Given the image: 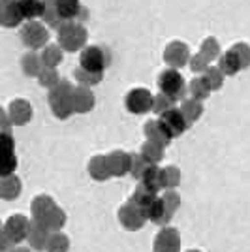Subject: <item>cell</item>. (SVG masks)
Masks as SVG:
<instances>
[{
    "label": "cell",
    "mask_w": 250,
    "mask_h": 252,
    "mask_svg": "<svg viewBox=\"0 0 250 252\" xmlns=\"http://www.w3.org/2000/svg\"><path fill=\"white\" fill-rule=\"evenodd\" d=\"M11 121L8 117V111H4V107H0V132H8L11 134Z\"/></svg>",
    "instance_id": "7dc6e473"
},
{
    "label": "cell",
    "mask_w": 250,
    "mask_h": 252,
    "mask_svg": "<svg viewBox=\"0 0 250 252\" xmlns=\"http://www.w3.org/2000/svg\"><path fill=\"white\" fill-rule=\"evenodd\" d=\"M155 252H181V233L177 228H162L155 237Z\"/></svg>",
    "instance_id": "9c48e42d"
},
{
    "label": "cell",
    "mask_w": 250,
    "mask_h": 252,
    "mask_svg": "<svg viewBox=\"0 0 250 252\" xmlns=\"http://www.w3.org/2000/svg\"><path fill=\"white\" fill-rule=\"evenodd\" d=\"M45 2V6H55L57 4V0H43Z\"/></svg>",
    "instance_id": "681fc988"
},
{
    "label": "cell",
    "mask_w": 250,
    "mask_h": 252,
    "mask_svg": "<svg viewBox=\"0 0 250 252\" xmlns=\"http://www.w3.org/2000/svg\"><path fill=\"white\" fill-rule=\"evenodd\" d=\"M21 68H23V74H25V75H29V77H38V74L43 70L42 57H40L38 53H34V51L23 55Z\"/></svg>",
    "instance_id": "83f0119b"
},
{
    "label": "cell",
    "mask_w": 250,
    "mask_h": 252,
    "mask_svg": "<svg viewBox=\"0 0 250 252\" xmlns=\"http://www.w3.org/2000/svg\"><path fill=\"white\" fill-rule=\"evenodd\" d=\"M188 252H201V251H196V249H194V251H188Z\"/></svg>",
    "instance_id": "f5cc1de1"
},
{
    "label": "cell",
    "mask_w": 250,
    "mask_h": 252,
    "mask_svg": "<svg viewBox=\"0 0 250 252\" xmlns=\"http://www.w3.org/2000/svg\"><path fill=\"white\" fill-rule=\"evenodd\" d=\"M171 107H175V102L166 94H160L155 96V100H153V111L156 113V115H162V113H166L167 109H171Z\"/></svg>",
    "instance_id": "7bdbcfd3"
},
{
    "label": "cell",
    "mask_w": 250,
    "mask_h": 252,
    "mask_svg": "<svg viewBox=\"0 0 250 252\" xmlns=\"http://www.w3.org/2000/svg\"><path fill=\"white\" fill-rule=\"evenodd\" d=\"M164 177V190H175L181 185V169L177 166H166L162 168Z\"/></svg>",
    "instance_id": "d6a6232c"
},
{
    "label": "cell",
    "mask_w": 250,
    "mask_h": 252,
    "mask_svg": "<svg viewBox=\"0 0 250 252\" xmlns=\"http://www.w3.org/2000/svg\"><path fill=\"white\" fill-rule=\"evenodd\" d=\"M141 181V185L149 189L151 192H155L158 194L160 190H164V177H162V169L158 168L156 164H151L147 171L143 173V177L139 179Z\"/></svg>",
    "instance_id": "44dd1931"
},
{
    "label": "cell",
    "mask_w": 250,
    "mask_h": 252,
    "mask_svg": "<svg viewBox=\"0 0 250 252\" xmlns=\"http://www.w3.org/2000/svg\"><path fill=\"white\" fill-rule=\"evenodd\" d=\"M70 251V239L62 231L49 233V239L45 245V252H68Z\"/></svg>",
    "instance_id": "f546056e"
},
{
    "label": "cell",
    "mask_w": 250,
    "mask_h": 252,
    "mask_svg": "<svg viewBox=\"0 0 250 252\" xmlns=\"http://www.w3.org/2000/svg\"><path fill=\"white\" fill-rule=\"evenodd\" d=\"M188 64H190V68H192L194 72H198V74H199V72L203 74V72L209 68V63L203 59V57H201V55H199V53H198V55H194V57H190Z\"/></svg>",
    "instance_id": "f6af8a7d"
},
{
    "label": "cell",
    "mask_w": 250,
    "mask_h": 252,
    "mask_svg": "<svg viewBox=\"0 0 250 252\" xmlns=\"http://www.w3.org/2000/svg\"><path fill=\"white\" fill-rule=\"evenodd\" d=\"M111 63V55L102 45H85L79 57V68L93 74H104V70Z\"/></svg>",
    "instance_id": "3957f363"
},
{
    "label": "cell",
    "mask_w": 250,
    "mask_h": 252,
    "mask_svg": "<svg viewBox=\"0 0 250 252\" xmlns=\"http://www.w3.org/2000/svg\"><path fill=\"white\" fill-rule=\"evenodd\" d=\"M151 164L147 162L145 158L141 157L139 153H134V155H130V175L134 179H141L143 177V173L147 171Z\"/></svg>",
    "instance_id": "74e56055"
},
{
    "label": "cell",
    "mask_w": 250,
    "mask_h": 252,
    "mask_svg": "<svg viewBox=\"0 0 250 252\" xmlns=\"http://www.w3.org/2000/svg\"><path fill=\"white\" fill-rule=\"evenodd\" d=\"M87 43V29L77 21H64L59 27V45L64 51H79Z\"/></svg>",
    "instance_id": "7a4b0ae2"
},
{
    "label": "cell",
    "mask_w": 250,
    "mask_h": 252,
    "mask_svg": "<svg viewBox=\"0 0 250 252\" xmlns=\"http://www.w3.org/2000/svg\"><path fill=\"white\" fill-rule=\"evenodd\" d=\"M73 77H75V81L81 85V87H93V85H98L102 81V77L104 74H93V72H87L83 68H77L75 72H73Z\"/></svg>",
    "instance_id": "8d00e7d4"
},
{
    "label": "cell",
    "mask_w": 250,
    "mask_h": 252,
    "mask_svg": "<svg viewBox=\"0 0 250 252\" xmlns=\"http://www.w3.org/2000/svg\"><path fill=\"white\" fill-rule=\"evenodd\" d=\"M55 8H57V13L61 15L62 21H77L85 13L81 0H57Z\"/></svg>",
    "instance_id": "9a60e30c"
},
{
    "label": "cell",
    "mask_w": 250,
    "mask_h": 252,
    "mask_svg": "<svg viewBox=\"0 0 250 252\" xmlns=\"http://www.w3.org/2000/svg\"><path fill=\"white\" fill-rule=\"evenodd\" d=\"M17 245L11 241L10 235L4 231V228H2V231H0V252H11L13 249H15Z\"/></svg>",
    "instance_id": "bcb514c9"
},
{
    "label": "cell",
    "mask_w": 250,
    "mask_h": 252,
    "mask_svg": "<svg viewBox=\"0 0 250 252\" xmlns=\"http://www.w3.org/2000/svg\"><path fill=\"white\" fill-rule=\"evenodd\" d=\"M8 117H10L11 125L15 126H23L27 123H31L32 119V105L29 100H23V98H17L13 100L8 107Z\"/></svg>",
    "instance_id": "4fadbf2b"
},
{
    "label": "cell",
    "mask_w": 250,
    "mask_h": 252,
    "mask_svg": "<svg viewBox=\"0 0 250 252\" xmlns=\"http://www.w3.org/2000/svg\"><path fill=\"white\" fill-rule=\"evenodd\" d=\"M29 230H31V219H27L25 215H11L10 219L4 222V231L10 235V239L15 245L27 239Z\"/></svg>",
    "instance_id": "30bf717a"
},
{
    "label": "cell",
    "mask_w": 250,
    "mask_h": 252,
    "mask_svg": "<svg viewBox=\"0 0 250 252\" xmlns=\"http://www.w3.org/2000/svg\"><path fill=\"white\" fill-rule=\"evenodd\" d=\"M201 79L207 83V87L211 91H219V89H222V85H224V75H222V72H220L217 66H209L207 70L203 72Z\"/></svg>",
    "instance_id": "836d02e7"
},
{
    "label": "cell",
    "mask_w": 250,
    "mask_h": 252,
    "mask_svg": "<svg viewBox=\"0 0 250 252\" xmlns=\"http://www.w3.org/2000/svg\"><path fill=\"white\" fill-rule=\"evenodd\" d=\"M139 155L145 158L149 164H158V162L164 158V147H160L156 143H151V141H145V143L141 145Z\"/></svg>",
    "instance_id": "1f68e13d"
},
{
    "label": "cell",
    "mask_w": 250,
    "mask_h": 252,
    "mask_svg": "<svg viewBox=\"0 0 250 252\" xmlns=\"http://www.w3.org/2000/svg\"><path fill=\"white\" fill-rule=\"evenodd\" d=\"M229 49L235 53V57L239 59L241 68H243V70H245V68H249L250 66V45L249 43L239 42V43H235V45H231Z\"/></svg>",
    "instance_id": "b9f144b4"
},
{
    "label": "cell",
    "mask_w": 250,
    "mask_h": 252,
    "mask_svg": "<svg viewBox=\"0 0 250 252\" xmlns=\"http://www.w3.org/2000/svg\"><path fill=\"white\" fill-rule=\"evenodd\" d=\"M19 36H21V42L29 49H42L49 42V31L40 21H27L21 27Z\"/></svg>",
    "instance_id": "5b68a950"
},
{
    "label": "cell",
    "mask_w": 250,
    "mask_h": 252,
    "mask_svg": "<svg viewBox=\"0 0 250 252\" xmlns=\"http://www.w3.org/2000/svg\"><path fill=\"white\" fill-rule=\"evenodd\" d=\"M105 162L111 177H125L126 173H130V155L125 151H111L105 155Z\"/></svg>",
    "instance_id": "7c38bea8"
},
{
    "label": "cell",
    "mask_w": 250,
    "mask_h": 252,
    "mask_svg": "<svg viewBox=\"0 0 250 252\" xmlns=\"http://www.w3.org/2000/svg\"><path fill=\"white\" fill-rule=\"evenodd\" d=\"M66 213H64V209H61L59 205H55L51 209V213L43 219V222H40V224H43L45 228H47V231L49 233H55V231H62V228L66 226Z\"/></svg>",
    "instance_id": "d4e9b609"
},
{
    "label": "cell",
    "mask_w": 250,
    "mask_h": 252,
    "mask_svg": "<svg viewBox=\"0 0 250 252\" xmlns=\"http://www.w3.org/2000/svg\"><path fill=\"white\" fill-rule=\"evenodd\" d=\"M17 157L15 155H6V157H0V179L10 177L15 175V169H17Z\"/></svg>",
    "instance_id": "ab89813d"
},
{
    "label": "cell",
    "mask_w": 250,
    "mask_h": 252,
    "mask_svg": "<svg viewBox=\"0 0 250 252\" xmlns=\"http://www.w3.org/2000/svg\"><path fill=\"white\" fill-rule=\"evenodd\" d=\"M57 203L53 200L51 196H47V194H40V196H36L31 203V215H32V220L36 222H43V219L51 213V209L55 207Z\"/></svg>",
    "instance_id": "e0dca14e"
},
{
    "label": "cell",
    "mask_w": 250,
    "mask_h": 252,
    "mask_svg": "<svg viewBox=\"0 0 250 252\" xmlns=\"http://www.w3.org/2000/svg\"><path fill=\"white\" fill-rule=\"evenodd\" d=\"M89 175L94 181H107L111 177L109 175V169H107V162H105V155H96L91 158L89 162Z\"/></svg>",
    "instance_id": "f1b7e54d"
},
{
    "label": "cell",
    "mask_w": 250,
    "mask_h": 252,
    "mask_svg": "<svg viewBox=\"0 0 250 252\" xmlns=\"http://www.w3.org/2000/svg\"><path fill=\"white\" fill-rule=\"evenodd\" d=\"M199 55H201V57H203L207 63L215 61V59H219V57H220L219 42H217L215 38H205V40L201 42V45H199Z\"/></svg>",
    "instance_id": "e575fe53"
},
{
    "label": "cell",
    "mask_w": 250,
    "mask_h": 252,
    "mask_svg": "<svg viewBox=\"0 0 250 252\" xmlns=\"http://www.w3.org/2000/svg\"><path fill=\"white\" fill-rule=\"evenodd\" d=\"M2 228H4V224H2V220H0V231H2Z\"/></svg>",
    "instance_id": "816d5d0a"
},
{
    "label": "cell",
    "mask_w": 250,
    "mask_h": 252,
    "mask_svg": "<svg viewBox=\"0 0 250 252\" xmlns=\"http://www.w3.org/2000/svg\"><path fill=\"white\" fill-rule=\"evenodd\" d=\"M164 61L167 66H171L173 70L187 66L190 61V51H188V45L185 42H171L167 43L166 51H164Z\"/></svg>",
    "instance_id": "8fae6325"
},
{
    "label": "cell",
    "mask_w": 250,
    "mask_h": 252,
    "mask_svg": "<svg viewBox=\"0 0 250 252\" xmlns=\"http://www.w3.org/2000/svg\"><path fill=\"white\" fill-rule=\"evenodd\" d=\"M190 94L192 98H196V100H207L209 94H211V89L207 87V83L201 79V77H194V79H190Z\"/></svg>",
    "instance_id": "f35d334b"
},
{
    "label": "cell",
    "mask_w": 250,
    "mask_h": 252,
    "mask_svg": "<svg viewBox=\"0 0 250 252\" xmlns=\"http://www.w3.org/2000/svg\"><path fill=\"white\" fill-rule=\"evenodd\" d=\"M17 4H19L23 19L43 17V11H45V2L43 0H17Z\"/></svg>",
    "instance_id": "4316f807"
},
{
    "label": "cell",
    "mask_w": 250,
    "mask_h": 252,
    "mask_svg": "<svg viewBox=\"0 0 250 252\" xmlns=\"http://www.w3.org/2000/svg\"><path fill=\"white\" fill-rule=\"evenodd\" d=\"M61 79H62V77L59 75V72H57V70H51V68H43L42 72L38 74V83L42 85V87H47V89H53Z\"/></svg>",
    "instance_id": "60d3db41"
},
{
    "label": "cell",
    "mask_w": 250,
    "mask_h": 252,
    "mask_svg": "<svg viewBox=\"0 0 250 252\" xmlns=\"http://www.w3.org/2000/svg\"><path fill=\"white\" fill-rule=\"evenodd\" d=\"M10 2H13V0H0V8L6 6V4H10Z\"/></svg>",
    "instance_id": "f907efd6"
},
{
    "label": "cell",
    "mask_w": 250,
    "mask_h": 252,
    "mask_svg": "<svg viewBox=\"0 0 250 252\" xmlns=\"http://www.w3.org/2000/svg\"><path fill=\"white\" fill-rule=\"evenodd\" d=\"M72 102H73V113H89L93 111L94 104H96V98H94V93L89 89V87H73V94H72Z\"/></svg>",
    "instance_id": "5bb4252c"
},
{
    "label": "cell",
    "mask_w": 250,
    "mask_h": 252,
    "mask_svg": "<svg viewBox=\"0 0 250 252\" xmlns=\"http://www.w3.org/2000/svg\"><path fill=\"white\" fill-rule=\"evenodd\" d=\"M47 239H49L47 228L43 224H40V222L31 220V230H29V235H27V241L31 245V249H34V251H45Z\"/></svg>",
    "instance_id": "ac0fdd59"
},
{
    "label": "cell",
    "mask_w": 250,
    "mask_h": 252,
    "mask_svg": "<svg viewBox=\"0 0 250 252\" xmlns=\"http://www.w3.org/2000/svg\"><path fill=\"white\" fill-rule=\"evenodd\" d=\"M145 217H147V220L155 222V224H167V222H169V219H167V215H166V207H164V201H162L160 196H158L156 200H155V203L149 207Z\"/></svg>",
    "instance_id": "4dcf8cb0"
},
{
    "label": "cell",
    "mask_w": 250,
    "mask_h": 252,
    "mask_svg": "<svg viewBox=\"0 0 250 252\" xmlns=\"http://www.w3.org/2000/svg\"><path fill=\"white\" fill-rule=\"evenodd\" d=\"M42 64L43 68H51V70H57V66L62 63L64 59V51L61 45H55V43H49L45 45L42 51Z\"/></svg>",
    "instance_id": "603a6c76"
},
{
    "label": "cell",
    "mask_w": 250,
    "mask_h": 252,
    "mask_svg": "<svg viewBox=\"0 0 250 252\" xmlns=\"http://www.w3.org/2000/svg\"><path fill=\"white\" fill-rule=\"evenodd\" d=\"M179 109H181L183 117L187 119L188 126L194 125L199 117L203 115V105H201V102H199V100H196V98H185Z\"/></svg>",
    "instance_id": "cb8c5ba5"
},
{
    "label": "cell",
    "mask_w": 250,
    "mask_h": 252,
    "mask_svg": "<svg viewBox=\"0 0 250 252\" xmlns=\"http://www.w3.org/2000/svg\"><path fill=\"white\" fill-rule=\"evenodd\" d=\"M217 68L222 72V75H224V77H226V75H235L237 72H241V70H243V68H241L239 59L235 57V53L231 51V49H228L224 55H220L219 66H217Z\"/></svg>",
    "instance_id": "484cf974"
},
{
    "label": "cell",
    "mask_w": 250,
    "mask_h": 252,
    "mask_svg": "<svg viewBox=\"0 0 250 252\" xmlns=\"http://www.w3.org/2000/svg\"><path fill=\"white\" fill-rule=\"evenodd\" d=\"M23 21H25V19H23L17 0H13V2H10V4H6V6L0 8V25H2V27H6V29H15V27H19Z\"/></svg>",
    "instance_id": "2e32d148"
},
{
    "label": "cell",
    "mask_w": 250,
    "mask_h": 252,
    "mask_svg": "<svg viewBox=\"0 0 250 252\" xmlns=\"http://www.w3.org/2000/svg\"><path fill=\"white\" fill-rule=\"evenodd\" d=\"M119 222H121V226H123L125 230L137 231L145 226L147 219H145V215L137 209L132 201L128 200L125 205L119 209Z\"/></svg>",
    "instance_id": "ba28073f"
},
{
    "label": "cell",
    "mask_w": 250,
    "mask_h": 252,
    "mask_svg": "<svg viewBox=\"0 0 250 252\" xmlns=\"http://www.w3.org/2000/svg\"><path fill=\"white\" fill-rule=\"evenodd\" d=\"M160 198H162V201H164L167 219L171 220V219H173V215L177 213L179 205H181V196H179L175 190H166V192H164Z\"/></svg>",
    "instance_id": "d590c367"
},
{
    "label": "cell",
    "mask_w": 250,
    "mask_h": 252,
    "mask_svg": "<svg viewBox=\"0 0 250 252\" xmlns=\"http://www.w3.org/2000/svg\"><path fill=\"white\" fill-rule=\"evenodd\" d=\"M158 198V194H155V192H151L149 189H145L141 183L137 185V189L134 190V194H132V198H130V201L136 205L137 209L141 211L143 215H147V211H149V207L155 203V200ZM147 219V217H145Z\"/></svg>",
    "instance_id": "7402d4cb"
},
{
    "label": "cell",
    "mask_w": 250,
    "mask_h": 252,
    "mask_svg": "<svg viewBox=\"0 0 250 252\" xmlns=\"http://www.w3.org/2000/svg\"><path fill=\"white\" fill-rule=\"evenodd\" d=\"M143 134H145L147 141L151 143H156L160 147H167L171 137L166 134V130L162 128V125L158 121H147L145 126H143Z\"/></svg>",
    "instance_id": "d6986e66"
},
{
    "label": "cell",
    "mask_w": 250,
    "mask_h": 252,
    "mask_svg": "<svg viewBox=\"0 0 250 252\" xmlns=\"http://www.w3.org/2000/svg\"><path fill=\"white\" fill-rule=\"evenodd\" d=\"M72 94H73V87L68 79H61L53 89H49L47 100H49V105H51L53 115L57 117V119L66 121L73 113Z\"/></svg>",
    "instance_id": "6da1fadb"
},
{
    "label": "cell",
    "mask_w": 250,
    "mask_h": 252,
    "mask_svg": "<svg viewBox=\"0 0 250 252\" xmlns=\"http://www.w3.org/2000/svg\"><path fill=\"white\" fill-rule=\"evenodd\" d=\"M11 252H32V251H29V249H25V247H15Z\"/></svg>",
    "instance_id": "c3c4849f"
},
{
    "label": "cell",
    "mask_w": 250,
    "mask_h": 252,
    "mask_svg": "<svg viewBox=\"0 0 250 252\" xmlns=\"http://www.w3.org/2000/svg\"><path fill=\"white\" fill-rule=\"evenodd\" d=\"M153 100L155 96L151 94L149 89H143V87H137V89H132L128 94H126V109L134 115H143V113H149L153 111Z\"/></svg>",
    "instance_id": "8992f818"
},
{
    "label": "cell",
    "mask_w": 250,
    "mask_h": 252,
    "mask_svg": "<svg viewBox=\"0 0 250 252\" xmlns=\"http://www.w3.org/2000/svg\"><path fill=\"white\" fill-rule=\"evenodd\" d=\"M158 123L162 125V128L166 130V134L171 139L183 136L185 130L188 128L187 119L183 117L181 109H177V107H171V109H167L166 113H162V115L158 117Z\"/></svg>",
    "instance_id": "52a82bcc"
},
{
    "label": "cell",
    "mask_w": 250,
    "mask_h": 252,
    "mask_svg": "<svg viewBox=\"0 0 250 252\" xmlns=\"http://www.w3.org/2000/svg\"><path fill=\"white\" fill-rule=\"evenodd\" d=\"M15 155V139L8 132H0V157Z\"/></svg>",
    "instance_id": "ee69618b"
},
{
    "label": "cell",
    "mask_w": 250,
    "mask_h": 252,
    "mask_svg": "<svg viewBox=\"0 0 250 252\" xmlns=\"http://www.w3.org/2000/svg\"><path fill=\"white\" fill-rule=\"evenodd\" d=\"M158 89L162 94L169 96L173 102L183 100V96L187 93V85H185V77L181 75L179 70L167 68L162 74L158 75Z\"/></svg>",
    "instance_id": "277c9868"
},
{
    "label": "cell",
    "mask_w": 250,
    "mask_h": 252,
    "mask_svg": "<svg viewBox=\"0 0 250 252\" xmlns=\"http://www.w3.org/2000/svg\"><path fill=\"white\" fill-rule=\"evenodd\" d=\"M23 183L17 175H10V177L0 179V200L13 201L21 196Z\"/></svg>",
    "instance_id": "ffe728a7"
}]
</instances>
